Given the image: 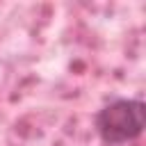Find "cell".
<instances>
[{"label": "cell", "instance_id": "cell-1", "mask_svg": "<svg viewBox=\"0 0 146 146\" xmlns=\"http://www.w3.org/2000/svg\"><path fill=\"white\" fill-rule=\"evenodd\" d=\"M146 125V105L137 98H114L96 114V130L110 146L137 139Z\"/></svg>", "mask_w": 146, "mask_h": 146}]
</instances>
